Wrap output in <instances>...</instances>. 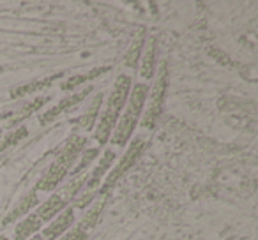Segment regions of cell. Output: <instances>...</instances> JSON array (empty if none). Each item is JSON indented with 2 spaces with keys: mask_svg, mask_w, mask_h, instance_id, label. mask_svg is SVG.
I'll return each mask as SVG.
<instances>
[{
  "mask_svg": "<svg viewBox=\"0 0 258 240\" xmlns=\"http://www.w3.org/2000/svg\"><path fill=\"white\" fill-rule=\"evenodd\" d=\"M129 90H131V78L125 74L118 76V79L115 82L113 90H111L110 97L106 101V108L103 111V117L99 120V126L96 129V140L99 143H106L110 140L111 133H113L115 126H117L118 113L124 108L125 101H127Z\"/></svg>",
  "mask_w": 258,
  "mask_h": 240,
  "instance_id": "1",
  "label": "cell"
},
{
  "mask_svg": "<svg viewBox=\"0 0 258 240\" xmlns=\"http://www.w3.org/2000/svg\"><path fill=\"white\" fill-rule=\"evenodd\" d=\"M147 94H149V87L144 85V83H138V85L133 87L131 94L127 96V106H125L124 115H122L120 122L115 127L113 136L110 138L113 145L122 147V145H125L131 140V134H133L135 127L138 124V118L142 115V108L145 104Z\"/></svg>",
  "mask_w": 258,
  "mask_h": 240,
  "instance_id": "2",
  "label": "cell"
},
{
  "mask_svg": "<svg viewBox=\"0 0 258 240\" xmlns=\"http://www.w3.org/2000/svg\"><path fill=\"white\" fill-rule=\"evenodd\" d=\"M166 85H168V67H166V62H161V67H159V76L156 79L154 87H152V94H151V101H149L147 111H145L144 127H152L156 126V122L159 120V115H161L163 104H165V97H166Z\"/></svg>",
  "mask_w": 258,
  "mask_h": 240,
  "instance_id": "3",
  "label": "cell"
},
{
  "mask_svg": "<svg viewBox=\"0 0 258 240\" xmlns=\"http://www.w3.org/2000/svg\"><path fill=\"white\" fill-rule=\"evenodd\" d=\"M145 150V141L142 140V138H137V140L131 141V147L125 150V154L122 155V159L118 161V165L115 166V170L110 173V175L106 177V182H104V186L101 187L99 194H108V191L111 189V187L115 186V184L118 182V180L122 179V177L127 173V170H131L135 166V163L140 159L142 152Z\"/></svg>",
  "mask_w": 258,
  "mask_h": 240,
  "instance_id": "4",
  "label": "cell"
},
{
  "mask_svg": "<svg viewBox=\"0 0 258 240\" xmlns=\"http://www.w3.org/2000/svg\"><path fill=\"white\" fill-rule=\"evenodd\" d=\"M87 145V138L85 136H78V134H71L68 138V141L64 143V147L60 148L57 155V165L64 166L66 170H71V166L75 165V159L80 155V152L83 150V147Z\"/></svg>",
  "mask_w": 258,
  "mask_h": 240,
  "instance_id": "5",
  "label": "cell"
},
{
  "mask_svg": "<svg viewBox=\"0 0 258 240\" xmlns=\"http://www.w3.org/2000/svg\"><path fill=\"white\" fill-rule=\"evenodd\" d=\"M90 90H92V87L89 85V89L82 90V92H78V94H71V96H68L66 99H62L60 103L57 104V106L50 108V110H48L46 113L41 115V117H39V122L41 124H48V122H51V120H55V118H57L60 113H66L68 110L75 108L78 103H82V101L85 99L87 96H89Z\"/></svg>",
  "mask_w": 258,
  "mask_h": 240,
  "instance_id": "6",
  "label": "cell"
},
{
  "mask_svg": "<svg viewBox=\"0 0 258 240\" xmlns=\"http://www.w3.org/2000/svg\"><path fill=\"white\" fill-rule=\"evenodd\" d=\"M73 222H75V210H73L71 207H66L64 210L55 217V221L50 222V226L44 229L41 236H43V240H55L57 236L64 235V233L71 228Z\"/></svg>",
  "mask_w": 258,
  "mask_h": 240,
  "instance_id": "7",
  "label": "cell"
},
{
  "mask_svg": "<svg viewBox=\"0 0 258 240\" xmlns=\"http://www.w3.org/2000/svg\"><path fill=\"white\" fill-rule=\"evenodd\" d=\"M156 51H158V39L156 36H151L149 41L145 43L144 51H142V78L151 79L154 76V67H156Z\"/></svg>",
  "mask_w": 258,
  "mask_h": 240,
  "instance_id": "8",
  "label": "cell"
},
{
  "mask_svg": "<svg viewBox=\"0 0 258 240\" xmlns=\"http://www.w3.org/2000/svg\"><path fill=\"white\" fill-rule=\"evenodd\" d=\"M68 203L69 201H66L60 194H51V196L37 208L36 215L41 219V221H51L55 215H58L66 207H68Z\"/></svg>",
  "mask_w": 258,
  "mask_h": 240,
  "instance_id": "9",
  "label": "cell"
},
{
  "mask_svg": "<svg viewBox=\"0 0 258 240\" xmlns=\"http://www.w3.org/2000/svg\"><path fill=\"white\" fill-rule=\"evenodd\" d=\"M62 76H64V72H55L53 76H48V78L34 79V82L25 83V85L15 87V89L11 90V97L15 99V97H22V96H27V94H36V92H39V90H43V89H46V87H50L51 83L55 82V79L62 78Z\"/></svg>",
  "mask_w": 258,
  "mask_h": 240,
  "instance_id": "10",
  "label": "cell"
},
{
  "mask_svg": "<svg viewBox=\"0 0 258 240\" xmlns=\"http://www.w3.org/2000/svg\"><path fill=\"white\" fill-rule=\"evenodd\" d=\"M66 175H68V170H66L64 166L53 163V165L50 166V170L46 172V175L39 180L36 189L37 191H53Z\"/></svg>",
  "mask_w": 258,
  "mask_h": 240,
  "instance_id": "11",
  "label": "cell"
},
{
  "mask_svg": "<svg viewBox=\"0 0 258 240\" xmlns=\"http://www.w3.org/2000/svg\"><path fill=\"white\" fill-rule=\"evenodd\" d=\"M106 196H108V194H99V198L94 201L92 207H90L89 212L83 215L82 221H80V224L76 226V228L83 229V231L87 233L90 228H94V226H96L97 219H99V215L103 214V208H104V205H106Z\"/></svg>",
  "mask_w": 258,
  "mask_h": 240,
  "instance_id": "12",
  "label": "cell"
},
{
  "mask_svg": "<svg viewBox=\"0 0 258 240\" xmlns=\"http://www.w3.org/2000/svg\"><path fill=\"white\" fill-rule=\"evenodd\" d=\"M36 205H37V194L36 193H29L27 196L22 198V201L16 205V208H13V210L9 212L4 219H2V226L11 224L13 221H18V219L23 217L27 212L32 210V207H36Z\"/></svg>",
  "mask_w": 258,
  "mask_h": 240,
  "instance_id": "13",
  "label": "cell"
},
{
  "mask_svg": "<svg viewBox=\"0 0 258 240\" xmlns=\"http://www.w3.org/2000/svg\"><path fill=\"white\" fill-rule=\"evenodd\" d=\"M144 46H145V30L142 29L140 32L135 36V41L131 43V46H129L127 53H125V57H124L125 67H131V69L138 67V60H140V57H142Z\"/></svg>",
  "mask_w": 258,
  "mask_h": 240,
  "instance_id": "14",
  "label": "cell"
},
{
  "mask_svg": "<svg viewBox=\"0 0 258 240\" xmlns=\"http://www.w3.org/2000/svg\"><path fill=\"white\" fill-rule=\"evenodd\" d=\"M113 161H115V152L113 150H106V152H104L103 159H101L99 165L94 168L92 175L87 177V187H89V189H94V187H97V184L101 182V179H103L104 173L110 170V166L113 165Z\"/></svg>",
  "mask_w": 258,
  "mask_h": 240,
  "instance_id": "15",
  "label": "cell"
},
{
  "mask_svg": "<svg viewBox=\"0 0 258 240\" xmlns=\"http://www.w3.org/2000/svg\"><path fill=\"white\" fill-rule=\"evenodd\" d=\"M101 103H103V94H97L96 97H94V101L90 103L89 110L85 111V113L82 115V117L76 120V126L82 127V129H92L94 127V122H96L97 115H99V108H101Z\"/></svg>",
  "mask_w": 258,
  "mask_h": 240,
  "instance_id": "16",
  "label": "cell"
},
{
  "mask_svg": "<svg viewBox=\"0 0 258 240\" xmlns=\"http://www.w3.org/2000/svg\"><path fill=\"white\" fill-rule=\"evenodd\" d=\"M39 228H41V219L37 217L36 214L27 215V217L23 219V221L20 222L18 226H16V229H15V233H16L15 240H25V238H29V236L34 235V233H36Z\"/></svg>",
  "mask_w": 258,
  "mask_h": 240,
  "instance_id": "17",
  "label": "cell"
},
{
  "mask_svg": "<svg viewBox=\"0 0 258 240\" xmlns=\"http://www.w3.org/2000/svg\"><path fill=\"white\" fill-rule=\"evenodd\" d=\"M106 71H110V67H108V65H104V67H96V69H92V71L85 72V74L73 76V78H69L68 82L62 83V90H73V89H76L78 85H82V83L89 82V79L97 78V76L103 74V72H106Z\"/></svg>",
  "mask_w": 258,
  "mask_h": 240,
  "instance_id": "18",
  "label": "cell"
},
{
  "mask_svg": "<svg viewBox=\"0 0 258 240\" xmlns=\"http://www.w3.org/2000/svg\"><path fill=\"white\" fill-rule=\"evenodd\" d=\"M25 136H29V129L27 127H18L16 131H13V133H9L8 136L4 138V140L0 141V152L6 150V148L13 147V145H16L18 141H22Z\"/></svg>",
  "mask_w": 258,
  "mask_h": 240,
  "instance_id": "19",
  "label": "cell"
},
{
  "mask_svg": "<svg viewBox=\"0 0 258 240\" xmlns=\"http://www.w3.org/2000/svg\"><path fill=\"white\" fill-rule=\"evenodd\" d=\"M46 101H48V97H37V99H34L32 103L27 104V106L23 108V111L15 118V120H13V122H20V120H23V118L29 117V115H32L36 110H39L41 106H44V104H46Z\"/></svg>",
  "mask_w": 258,
  "mask_h": 240,
  "instance_id": "20",
  "label": "cell"
},
{
  "mask_svg": "<svg viewBox=\"0 0 258 240\" xmlns=\"http://www.w3.org/2000/svg\"><path fill=\"white\" fill-rule=\"evenodd\" d=\"M85 182H87V177H78L76 180H73V182L64 189V194H62V198H64L66 201L75 200V194L80 193V187H82Z\"/></svg>",
  "mask_w": 258,
  "mask_h": 240,
  "instance_id": "21",
  "label": "cell"
},
{
  "mask_svg": "<svg viewBox=\"0 0 258 240\" xmlns=\"http://www.w3.org/2000/svg\"><path fill=\"white\" fill-rule=\"evenodd\" d=\"M97 154H99V148H90V150H87L85 155H83V159H82V163H80V165L76 166L75 170H73V175H80V173H82L83 170H85L87 166L92 163V159L96 157Z\"/></svg>",
  "mask_w": 258,
  "mask_h": 240,
  "instance_id": "22",
  "label": "cell"
},
{
  "mask_svg": "<svg viewBox=\"0 0 258 240\" xmlns=\"http://www.w3.org/2000/svg\"><path fill=\"white\" fill-rule=\"evenodd\" d=\"M207 53L211 55L212 58H216V60H218L221 65H232V58H230L225 51L218 50V48H212V46L207 48Z\"/></svg>",
  "mask_w": 258,
  "mask_h": 240,
  "instance_id": "23",
  "label": "cell"
},
{
  "mask_svg": "<svg viewBox=\"0 0 258 240\" xmlns=\"http://www.w3.org/2000/svg\"><path fill=\"white\" fill-rule=\"evenodd\" d=\"M96 194H97L96 191H89V193H85V194H83V196H80L78 200L75 201V205H76V207H78V208L87 207V205H89L90 201H92L94 198H96Z\"/></svg>",
  "mask_w": 258,
  "mask_h": 240,
  "instance_id": "24",
  "label": "cell"
},
{
  "mask_svg": "<svg viewBox=\"0 0 258 240\" xmlns=\"http://www.w3.org/2000/svg\"><path fill=\"white\" fill-rule=\"evenodd\" d=\"M85 238H87V233L83 231V229H80V228H75L73 231L66 233L60 240H85Z\"/></svg>",
  "mask_w": 258,
  "mask_h": 240,
  "instance_id": "25",
  "label": "cell"
},
{
  "mask_svg": "<svg viewBox=\"0 0 258 240\" xmlns=\"http://www.w3.org/2000/svg\"><path fill=\"white\" fill-rule=\"evenodd\" d=\"M11 111H6V113H0V120H4V118H9V117H11Z\"/></svg>",
  "mask_w": 258,
  "mask_h": 240,
  "instance_id": "26",
  "label": "cell"
},
{
  "mask_svg": "<svg viewBox=\"0 0 258 240\" xmlns=\"http://www.w3.org/2000/svg\"><path fill=\"white\" fill-rule=\"evenodd\" d=\"M30 240H43V236H41V235H36V236H32Z\"/></svg>",
  "mask_w": 258,
  "mask_h": 240,
  "instance_id": "27",
  "label": "cell"
},
{
  "mask_svg": "<svg viewBox=\"0 0 258 240\" xmlns=\"http://www.w3.org/2000/svg\"><path fill=\"white\" fill-rule=\"evenodd\" d=\"M0 240H8V238H6V236H0Z\"/></svg>",
  "mask_w": 258,
  "mask_h": 240,
  "instance_id": "28",
  "label": "cell"
}]
</instances>
